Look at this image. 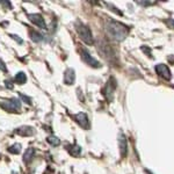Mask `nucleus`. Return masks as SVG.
<instances>
[{
  "label": "nucleus",
  "instance_id": "obj_25",
  "mask_svg": "<svg viewBox=\"0 0 174 174\" xmlns=\"http://www.w3.org/2000/svg\"><path fill=\"white\" fill-rule=\"evenodd\" d=\"M0 4L5 5V6H8V7L11 8V2H9V1H0Z\"/></svg>",
  "mask_w": 174,
  "mask_h": 174
},
{
  "label": "nucleus",
  "instance_id": "obj_3",
  "mask_svg": "<svg viewBox=\"0 0 174 174\" xmlns=\"http://www.w3.org/2000/svg\"><path fill=\"white\" fill-rule=\"evenodd\" d=\"M0 107L7 112H17L21 109V101L16 97H13V99L0 102Z\"/></svg>",
  "mask_w": 174,
  "mask_h": 174
},
{
  "label": "nucleus",
  "instance_id": "obj_17",
  "mask_svg": "<svg viewBox=\"0 0 174 174\" xmlns=\"http://www.w3.org/2000/svg\"><path fill=\"white\" fill-rule=\"evenodd\" d=\"M70 153L72 154V156H74V157H78V156H80L81 153V147L79 145H77V144H74V145L70 146Z\"/></svg>",
  "mask_w": 174,
  "mask_h": 174
},
{
  "label": "nucleus",
  "instance_id": "obj_10",
  "mask_svg": "<svg viewBox=\"0 0 174 174\" xmlns=\"http://www.w3.org/2000/svg\"><path fill=\"white\" fill-rule=\"evenodd\" d=\"M76 80V72L73 69H67L64 73V82L66 85H72Z\"/></svg>",
  "mask_w": 174,
  "mask_h": 174
},
{
  "label": "nucleus",
  "instance_id": "obj_13",
  "mask_svg": "<svg viewBox=\"0 0 174 174\" xmlns=\"http://www.w3.org/2000/svg\"><path fill=\"white\" fill-rule=\"evenodd\" d=\"M34 156H35V149L34 147H28L27 150L24 151L23 154V162L26 164H29L34 159Z\"/></svg>",
  "mask_w": 174,
  "mask_h": 174
},
{
  "label": "nucleus",
  "instance_id": "obj_23",
  "mask_svg": "<svg viewBox=\"0 0 174 174\" xmlns=\"http://www.w3.org/2000/svg\"><path fill=\"white\" fill-rule=\"evenodd\" d=\"M5 86H6L7 88H9V89L13 88V84L9 80H5Z\"/></svg>",
  "mask_w": 174,
  "mask_h": 174
},
{
  "label": "nucleus",
  "instance_id": "obj_4",
  "mask_svg": "<svg viewBox=\"0 0 174 174\" xmlns=\"http://www.w3.org/2000/svg\"><path fill=\"white\" fill-rule=\"evenodd\" d=\"M80 56L81 59L84 61V63H86L87 65H89L91 67H94V69H97V67H101V64L99 63V61H97L91 53L88 52L87 49H81L80 50Z\"/></svg>",
  "mask_w": 174,
  "mask_h": 174
},
{
  "label": "nucleus",
  "instance_id": "obj_14",
  "mask_svg": "<svg viewBox=\"0 0 174 174\" xmlns=\"http://www.w3.org/2000/svg\"><path fill=\"white\" fill-rule=\"evenodd\" d=\"M14 81H15V84H17V85H23V84H26V81H27L26 73L22 72V71L17 72L15 74V77H14Z\"/></svg>",
  "mask_w": 174,
  "mask_h": 174
},
{
  "label": "nucleus",
  "instance_id": "obj_6",
  "mask_svg": "<svg viewBox=\"0 0 174 174\" xmlns=\"http://www.w3.org/2000/svg\"><path fill=\"white\" fill-rule=\"evenodd\" d=\"M28 19L32 21L35 26H37L38 28L44 29V30L48 29L47 23H45L44 19H43V16L41 15V14H38V13H32V14H28Z\"/></svg>",
  "mask_w": 174,
  "mask_h": 174
},
{
  "label": "nucleus",
  "instance_id": "obj_1",
  "mask_svg": "<svg viewBox=\"0 0 174 174\" xmlns=\"http://www.w3.org/2000/svg\"><path fill=\"white\" fill-rule=\"evenodd\" d=\"M105 29L107 34L109 35L113 40L121 42L128 36L129 29L127 28V26L120 23L115 20H108L105 24Z\"/></svg>",
  "mask_w": 174,
  "mask_h": 174
},
{
  "label": "nucleus",
  "instance_id": "obj_2",
  "mask_svg": "<svg viewBox=\"0 0 174 174\" xmlns=\"http://www.w3.org/2000/svg\"><path fill=\"white\" fill-rule=\"evenodd\" d=\"M76 30H77L78 35L80 37L81 40L85 42L86 44L88 45H92L94 43V40H93V34L91 32V29H89L88 26H86L81 21H77L76 22Z\"/></svg>",
  "mask_w": 174,
  "mask_h": 174
},
{
  "label": "nucleus",
  "instance_id": "obj_5",
  "mask_svg": "<svg viewBox=\"0 0 174 174\" xmlns=\"http://www.w3.org/2000/svg\"><path fill=\"white\" fill-rule=\"evenodd\" d=\"M115 87H116V82L114 80V78H110L109 80L107 81L105 88H103V94H105L106 99H107L108 101H113Z\"/></svg>",
  "mask_w": 174,
  "mask_h": 174
},
{
  "label": "nucleus",
  "instance_id": "obj_19",
  "mask_svg": "<svg viewBox=\"0 0 174 174\" xmlns=\"http://www.w3.org/2000/svg\"><path fill=\"white\" fill-rule=\"evenodd\" d=\"M19 97H20L21 100L23 102H26L27 105H32V97H27V95H24V94H22V93H19Z\"/></svg>",
  "mask_w": 174,
  "mask_h": 174
},
{
  "label": "nucleus",
  "instance_id": "obj_15",
  "mask_svg": "<svg viewBox=\"0 0 174 174\" xmlns=\"http://www.w3.org/2000/svg\"><path fill=\"white\" fill-rule=\"evenodd\" d=\"M29 35H30V38H32V42H35V43H40L43 41V35L40 34V32H37L36 30H30L29 32Z\"/></svg>",
  "mask_w": 174,
  "mask_h": 174
},
{
  "label": "nucleus",
  "instance_id": "obj_12",
  "mask_svg": "<svg viewBox=\"0 0 174 174\" xmlns=\"http://www.w3.org/2000/svg\"><path fill=\"white\" fill-rule=\"evenodd\" d=\"M14 132L17 135H20V136H26V137H28V136H32L34 135V129H32V127H20V128H17V129L14 130Z\"/></svg>",
  "mask_w": 174,
  "mask_h": 174
},
{
  "label": "nucleus",
  "instance_id": "obj_7",
  "mask_svg": "<svg viewBox=\"0 0 174 174\" xmlns=\"http://www.w3.org/2000/svg\"><path fill=\"white\" fill-rule=\"evenodd\" d=\"M156 72L158 73L159 76L162 78H164V79H166V80H170L171 79V71L170 69H168V66L165 64H158L157 66H156Z\"/></svg>",
  "mask_w": 174,
  "mask_h": 174
},
{
  "label": "nucleus",
  "instance_id": "obj_20",
  "mask_svg": "<svg viewBox=\"0 0 174 174\" xmlns=\"http://www.w3.org/2000/svg\"><path fill=\"white\" fill-rule=\"evenodd\" d=\"M9 36L12 37L13 40L15 41V42H16V43H17V44H22V43H23V40H22L21 37L17 36V35H15V34H9Z\"/></svg>",
  "mask_w": 174,
  "mask_h": 174
},
{
  "label": "nucleus",
  "instance_id": "obj_16",
  "mask_svg": "<svg viewBox=\"0 0 174 174\" xmlns=\"http://www.w3.org/2000/svg\"><path fill=\"white\" fill-rule=\"evenodd\" d=\"M47 142H48L50 145L58 146L59 144H61V139H59L58 137H56V136H53V135H50V136L47 138Z\"/></svg>",
  "mask_w": 174,
  "mask_h": 174
},
{
  "label": "nucleus",
  "instance_id": "obj_18",
  "mask_svg": "<svg viewBox=\"0 0 174 174\" xmlns=\"http://www.w3.org/2000/svg\"><path fill=\"white\" fill-rule=\"evenodd\" d=\"M8 152H11L13 154H19L21 152V144L19 143H15L8 147Z\"/></svg>",
  "mask_w": 174,
  "mask_h": 174
},
{
  "label": "nucleus",
  "instance_id": "obj_24",
  "mask_svg": "<svg viewBox=\"0 0 174 174\" xmlns=\"http://www.w3.org/2000/svg\"><path fill=\"white\" fill-rule=\"evenodd\" d=\"M154 4V2H144V1H138V5H142V6H150V5Z\"/></svg>",
  "mask_w": 174,
  "mask_h": 174
},
{
  "label": "nucleus",
  "instance_id": "obj_21",
  "mask_svg": "<svg viewBox=\"0 0 174 174\" xmlns=\"http://www.w3.org/2000/svg\"><path fill=\"white\" fill-rule=\"evenodd\" d=\"M0 70L4 71V72H7V67H6V64L2 59H0Z\"/></svg>",
  "mask_w": 174,
  "mask_h": 174
},
{
  "label": "nucleus",
  "instance_id": "obj_9",
  "mask_svg": "<svg viewBox=\"0 0 174 174\" xmlns=\"http://www.w3.org/2000/svg\"><path fill=\"white\" fill-rule=\"evenodd\" d=\"M118 146H120V152H121V156L124 158L128 153V142H127L126 136L123 135V132H120L118 134Z\"/></svg>",
  "mask_w": 174,
  "mask_h": 174
},
{
  "label": "nucleus",
  "instance_id": "obj_8",
  "mask_svg": "<svg viewBox=\"0 0 174 174\" xmlns=\"http://www.w3.org/2000/svg\"><path fill=\"white\" fill-rule=\"evenodd\" d=\"M74 120L77 121V123L81 128H84V129H89V121H88V117H87V115L85 113H78L74 115Z\"/></svg>",
  "mask_w": 174,
  "mask_h": 174
},
{
  "label": "nucleus",
  "instance_id": "obj_26",
  "mask_svg": "<svg viewBox=\"0 0 174 174\" xmlns=\"http://www.w3.org/2000/svg\"><path fill=\"white\" fill-rule=\"evenodd\" d=\"M11 174H19V173H17V172H15V171H13V172H12Z\"/></svg>",
  "mask_w": 174,
  "mask_h": 174
},
{
  "label": "nucleus",
  "instance_id": "obj_11",
  "mask_svg": "<svg viewBox=\"0 0 174 174\" xmlns=\"http://www.w3.org/2000/svg\"><path fill=\"white\" fill-rule=\"evenodd\" d=\"M99 51L102 53V56L107 58V59H112V57H114V53L112 51V49L108 44H100L97 47Z\"/></svg>",
  "mask_w": 174,
  "mask_h": 174
},
{
  "label": "nucleus",
  "instance_id": "obj_22",
  "mask_svg": "<svg viewBox=\"0 0 174 174\" xmlns=\"http://www.w3.org/2000/svg\"><path fill=\"white\" fill-rule=\"evenodd\" d=\"M166 23L170 28L174 29V19H168V20H166Z\"/></svg>",
  "mask_w": 174,
  "mask_h": 174
}]
</instances>
